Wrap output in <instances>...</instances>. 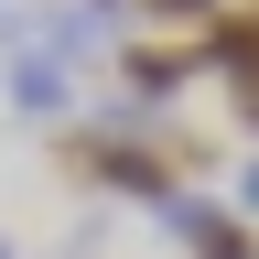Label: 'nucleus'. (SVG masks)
I'll return each instance as SVG.
<instances>
[{
    "instance_id": "2",
    "label": "nucleus",
    "mask_w": 259,
    "mask_h": 259,
    "mask_svg": "<svg viewBox=\"0 0 259 259\" xmlns=\"http://www.w3.org/2000/svg\"><path fill=\"white\" fill-rule=\"evenodd\" d=\"M194 65H216L227 87H259V11H238V0H227V11L194 32Z\"/></svg>"
},
{
    "instance_id": "4",
    "label": "nucleus",
    "mask_w": 259,
    "mask_h": 259,
    "mask_svg": "<svg viewBox=\"0 0 259 259\" xmlns=\"http://www.w3.org/2000/svg\"><path fill=\"white\" fill-rule=\"evenodd\" d=\"M141 11H151V22H194V32H205V22L227 11V0H141Z\"/></svg>"
},
{
    "instance_id": "5",
    "label": "nucleus",
    "mask_w": 259,
    "mask_h": 259,
    "mask_svg": "<svg viewBox=\"0 0 259 259\" xmlns=\"http://www.w3.org/2000/svg\"><path fill=\"white\" fill-rule=\"evenodd\" d=\"M227 216H238V227H259V162H238V194H227Z\"/></svg>"
},
{
    "instance_id": "6",
    "label": "nucleus",
    "mask_w": 259,
    "mask_h": 259,
    "mask_svg": "<svg viewBox=\"0 0 259 259\" xmlns=\"http://www.w3.org/2000/svg\"><path fill=\"white\" fill-rule=\"evenodd\" d=\"M227 97H238V130H259V87H227Z\"/></svg>"
},
{
    "instance_id": "3",
    "label": "nucleus",
    "mask_w": 259,
    "mask_h": 259,
    "mask_svg": "<svg viewBox=\"0 0 259 259\" xmlns=\"http://www.w3.org/2000/svg\"><path fill=\"white\" fill-rule=\"evenodd\" d=\"M11 108L54 130L65 108H76V76H65V65H44V54H32V44H11Z\"/></svg>"
},
{
    "instance_id": "1",
    "label": "nucleus",
    "mask_w": 259,
    "mask_h": 259,
    "mask_svg": "<svg viewBox=\"0 0 259 259\" xmlns=\"http://www.w3.org/2000/svg\"><path fill=\"white\" fill-rule=\"evenodd\" d=\"M119 76H130V108H173V97H184V76H194V44H151V32H141V44H119Z\"/></svg>"
},
{
    "instance_id": "7",
    "label": "nucleus",
    "mask_w": 259,
    "mask_h": 259,
    "mask_svg": "<svg viewBox=\"0 0 259 259\" xmlns=\"http://www.w3.org/2000/svg\"><path fill=\"white\" fill-rule=\"evenodd\" d=\"M0 259H11V238H0Z\"/></svg>"
}]
</instances>
